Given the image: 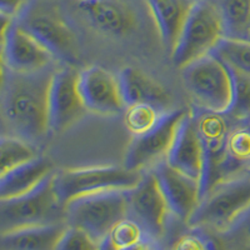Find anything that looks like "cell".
I'll list each match as a JSON object with an SVG mask.
<instances>
[{
	"label": "cell",
	"instance_id": "277c9868",
	"mask_svg": "<svg viewBox=\"0 0 250 250\" xmlns=\"http://www.w3.org/2000/svg\"><path fill=\"white\" fill-rule=\"evenodd\" d=\"M64 222V205L54 189V171L28 193L0 199L1 233L19 228Z\"/></svg>",
	"mask_w": 250,
	"mask_h": 250
},
{
	"label": "cell",
	"instance_id": "83f0119b",
	"mask_svg": "<svg viewBox=\"0 0 250 250\" xmlns=\"http://www.w3.org/2000/svg\"><path fill=\"white\" fill-rule=\"evenodd\" d=\"M102 242L77 227L66 225L60 235L55 250H99Z\"/></svg>",
	"mask_w": 250,
	"mask_h": 250
},
{
	"label": "cell",
	"instance_id": "ba28073f",
	"mask_svg": "<svg viewBox=\"0 0 250 250\" xmlns=\"http://www.w3.org/2000/svg\"><path fill=\"white\" fill-rule=\"evenodd\" d=\"M187 110L174 109L164 111L153 128L145 134L133 137L125 153L124 164L129 170L143 171L167 158L176 130Z\"/></svg>",
	"mask_w": 250,
	"mask_h": 250
},
{
	"label": "cell",
	"instance_id": "4fadbf2b",
	"mask_svg": "<svg viewBox=\"0 0 250 250\" xmlns=\"http://www.w3.org/2000/svg\"><path fill=\"white\" fill-rule=\"evenodd\" d=\"M151 171L159 183L171 215L180 222H189L202 200L199 180L176 170L165 160L158 163Z\"/></svg>",
	"mask_w": 250,
	"mask_h": 250
},
{
	"label": "cell",
	"instance_id": "ffe728a7",
	"mask_svg": "<svg viewBox=\"0 0 250 250\" xmlns=\"http://www.w3.org/2000/svg\"><path fill=\"white\" fill-rule=\"evenodd\" d=\"M50 173H53L50 162L43 156L37 155L29 162L0 175V199L28 193Z\"/></svg>",
	"mask_w": 250,
	"mask_h": 250
},
{
	"label": "cell",
	"instance_id": "4316f807",
	"mask_svg": "<svg viewBox=\"0 0 250 250\" xmlns=\"http://www.w3.org/2000/svg\"><path fill=\"white\" fill-rule=\"evenodd\" d=\"M146 236L148 235L142 225L130 216H126V218L122 219L118 224H115L108 238L114 247L120 249V248L140 242L142 239L146 238Z\"/></svg>",
	"mask_w": 250,
	"mask_h": 250
},
{
	"label": "cell",
	"instance_id": "cb8c5ba5",
	"mask_svg": "<svg viewBox=\"0 0 250 250\" xmlns=\"http://www.w3.org/2000/svg\"><path fill=\"white\" fill-rule=\"evenodd\" d=\"M37 156L33 144L15 135H3L0 140V175Z\"/></svg>",
	"mask_w": 250,
	"mask_h": 250
},
{
	"label": "cell",
	"instance_id": "44dd1931",
	"mask_svg": "<svg viewBox=\"0 0 250 250\" xmlns=\"http://www.w3.org/2000/svg\"><path fill=\"white\" fill-rule=\"evenodd\" d=\"M228 173L231 179L250 173V125L236 126L228 134L225 143Z\"/></svg>",
	"mask_w": 250,
	"mask_h": 250
},
{
	"label": "cell",
	"instance_id": "9a60e30c",
	"mask_svg": "<svg viewBox=\"0 0 250 250\" xmlns=\"http://www.w3.org/2000/svg\"><path fill=\"white\" fill-rule=\"evenodd\" d=\"M19 24L55 58L68 62L75 59L77 39L62 18L48 12H35L24 18Z\"/></svg>",
	"mask_w": 250,
	"mask_h": 250
},
{
	"label": "cell",
	"instance_id": "52a82bcc",
	"mask_svg": "<svg viewBox=\"0 0 250 250\" xmlns=\"http://www.w3.org/2000/svg\"><path fill=\"white\" fill-rule=\"evenodd\" d=\"M142 171L118 165H94L54 173V189L62 205L77 196L108 189H133L142 180Z\"/></svg>",
	"mask_w": 250,
	"mask_h": 250
},
{
	"label": "cell",
	"instance_id": "d6986e66",
	"mask_svg": "<svg viewBox=\"0 0 250 250\" xmlns=\"http://www.w3.org/2000/svg\"><path fill=\"white\" fill-rule=\"evenodd\" d=\"M65 223L34 225L1 233V250H55Z\"/></svg>",
	"mask_w": 250,
	"mask_h": 250
},
{
	"label": "cell",
	"instance_id": "7c38bea8",
	"mask_svg": "<svg viewBox=\"0 0 250 250\" xmlns=\"http://www.w3.org/2000/svg\"><path fill=\"white\" fill-rule=\"evenodd\" d=\"M84 110L78 90V73L69 68L54 70L48 93L49 133L64 130Z\"/></svg>",
	"mask_w": 250,
	"mask_h": 250
},
{
	"label": "cell",
	"instance_id": "d6a6232c",
	"mask_svg": "<svg viewBox=\"0 0 250 250\" xmlns=\"http://www.w3.org/2000/svg\"><path fill=\"white\" fill-rule=\"evenodd\" d=\"M99 250H117V248H115L113 244H111V242H110V240H109V238H106V239H104V240H103V242H102Z\"/></svg>",
	"mask_w": 250,
	"mask_h": 250
},
{
	"label": "cell",
	"instance_id": "9c48e42d",
	"mask_svg": "<svg viewBox=\"0 0 250 250\" xmlns=\"http://www.w3.org/2000/svg\"><path fill=\"white\" fill-rule=\"evenodd\" d=\"M3 66L19 73H34L53 65L55 57L14 20L1 17Z\"/></svg>",
	"mask_w": 250,
	"mask_h": 250
},
{
	"label": "cell",
	"instance_id": "ac0fdd59",
	"mask_svg": "<svg viewBox=\"0 0 250 250\" xmlns=\"http://www.w3.org/2000/svg\"><path fill=\"white\" fill-rule=\"evenodd\" d=\"M194 1L195 0H145L163 43L170 51Z\"/></svg>",
	"mask_w": 250,
	"mask_h": 250
},
{
	"label": "cell",
	"instance_id": "8992f818",
	"mask_svg": "<svg viewBox=\"0 0 250 250\" xmlns=\"http://www.w3.org/2000/svg\"><path fill=\"white\" fill-rule=\"evenodd\" d=\"M182 71L185 89L200 110L227 113L231 103V77L222 60L210 53Z\"/></svg>",
	"mask_w": 250,
	"mask_h": 250
},
{
	"label": "cell",
	"instance_id": "f1b7e54d",
	"mask_svg": "<svg viewBox=\"0 0 250 250\" xmlns=\"http://www.w3.org/2000/svg\"><path fill=\"white\" fill-rule=\"evenodd\" d=\"M30 0H0V13L1 17L14 20L23 14L28 8Z\"/></svg>",
	"mask_w": 250,
	"mask_h": 250
},
{
	"label": "cell",
	"instance_id": "d4e9b609",
	"mask_svg": "<svg viewBox=\"0 0 250 250\" xmlns=\"http://www.w3.org/2000/svg\"><path fill=\"white\" fill-rule=\"evenodd\" d=\"M231 77V103L224 115L233 119L250 120V77L228 66Z\"/></svg>",
	"mask_w": 250,
	"mask_h": 250
},
{
	"label": "cell",
	"instance_id": "f546056e",
	"mask_svg": "<svg viewBox=\"0 0 250 250\" xmlns=\"http://www.w3.org/2000/svg\"><path fill=\"white\" fill-rule=\"evenodd\" d=\"M233 231H240V234L243 235V238H244L245 240H247V242L250 244V211L244 216V218L242 219V220H240V223L236 225L235 229H234V230H231L230 233H233Z\"/></svg>",
	"mask_w": 250,
	"mask_h": 250
},
{
	"label": "cell",
	"instance_id": "4dcf8cb0",
	"mask_svg": "<svg viewBox=\"0 0 250 250\" xmlns=\"http://www.w3.org/2000/svg\"><path fill=\"white\" fill-rule=\"evenodd\" d=\"M150 239L151 238L146 236V238L142 239L140 242L134 243V244L128 245V247L120 248V249H117V250H151Z\"/></svg>",
	"mask_w": 250,
	"mask_h": 250
},
{
	"label": "cell",
	"instance_id": "7402d4cb",
	"mask_svg": "<svg viewBox=\"0 0 250 250\" xmlns=\"http://www.w3.org/2000/svg\"><path fill=\"white\" fill-rule=\"evenodd\" d=\"M211 54L233 70L250 77V39L223 37Z\"/></svg>",
	"mask_w": 250,
	"mask_h": 250
},
{
	"label": "cell",
	"instance_id": "2e32d148",
	"mask_svg": "<svg viewBox=\"0 0 250 250\" xmlns=\"http://www.w3.org/2000/svg\"><path fill=\"white\" fill-rule=\"evenodd\" d=\"M79 9L89 23L103 34L124 37L137 28V14L126 0L80 1Z\"/></svg>",
	"mask_w": 250,
	"mask_h": 250
},
{
	"label": "cell",
	"instance_id": "7a4b0ae2",
	"mask_svg": "<svg viewBox=\"0 0 250 250\" xmlns=\"http://www.w3.org/2000/svg\"><path fill=\"white\" fill-rule=\"evenodd\" d=\"M250 211V175L227 180L208 191L189 219V227L228 234Z\"/></svg>",
	"mask_w": 250,
	"mask_h": 250
},
{
	"label": "cell",
	"instance_id": "1f68e13d",
	"mask_svg": "<svg viewBox=\"0 0 250 250\" xmlns=\"http://www.w3.org/2000/svg\"><path fill=\"white\" fill-rule=\"evenodd\" d=\"M224 250H250V244L245 240L243 244H234L229 248H225Z\"/></svg>",
	"mask_w": 250,
	"mask_h": 250
},
{
	"label": "cell",
	"instance_id": "5b68a950",
	"mask_svg": "<svg viewBox=\"0 0 250 250\" xmlns=\"http://www.w3.org/2000/svg\"><path fill=\"white\" fill-rule=\"evenodd\" d=\"M225 35L219 6L207 0H195L171 49L174 64L183 69L194 60L210 54Z\"/></svg>",
	"mask_w": 250,
	"mask_h": 250
},
{
	"label": "cell",
	"instance_id": "e0dca14e",
	"mask_svg": "<svg viewBox=\"0 0 250 250\" xmlns=\"http://www.w3.org/2000/svg\"><path fill=\"white\" fill-rule=\"evenodd\" d=\"M125 108L134 104H150L163 109L170 104L171 95L164 86L139 69L126 66L118 74Z\"/></svg>",
	"mask_w": 250,
	"mask_h": 250
},
{
	"label": "cell",
	"instance_id": "8fae6325",
	"mask_svg": "<svg viewBox=\"0 0 250 250\" xmlns=\"http://www.w3.org/2000/svg\"><path fill=\"white\" fill-rule=\"evenodd\" d=\"M78 90L86 110L114 115L125 110L118 75L99 65L86 66L78 73Z\"/></svg>",
	"mask_w": 250,
	"mask_h": 250
},
{
	"label": "cell",
	"instance_id": "484cf974",
	"mask_svg": "<svg viewBox=\"0 0 250 250\" xmlns=\"http://www.w3.org/2000/svg\"><path fill=\"white\" fill-rule=\"evenodd\" d=\"M162 111L150 104H134L125 108L124 124L133 137H138L150 130L158 123Z\"/></svg>",
	"mask_w": 250,
	"mask_h": 250
},
{
	"label": "cell",
	"instance_id": "6da1fadb",
	"mask_svg": "<svg viewBox=\"0 0 250 250\" xmlns=\"http://www.w3.org/2000/svg\"><path fill=\"white\" fill-rule=\"evenodd\" d=\"M54 70L19 73L3 66L1 114L10 135L30 144L49 134L48 93Z\"/></svg>",
	"mask_w": 250,
	"mask_h": 250
},
{
	"label": "cell",
	"instance_id": "603a6c76",
	"mask_svg": "<svg viewBox=\"0 0 250 250\" xmlns=\"http://www.w3.org/2000/svg\"><path fill=\"white\" fill-rule=\"evenodd\" d=\"M219 10L227 37L248 38L250 35V0H222Z\"/></svg>",
	"mask_w": 250,
	"mask_h": 250
},
{
	"label": "cell",
	"instance_id": "30bf717a",
	"mask_svg": "<svg viewBox=\"0 0 250 250\" xmlns=\"http://www.w3.org/2000/svg\"><path fill=\"white\" fill-rule=\"evenodd\" d=\"M169 215L171 213L154 173L143 175L142 180L129 190L128 216L142 225L149 238L160 239Z\"/></svg>",
	"mask_w": 250,
	"mask_h": 250
},
{
	"label": "cell",
	"instance_id": "5bb4252c",
	"mask_svg": "<svg viewBox=\"0 0 250 250\" xmlns=\"http://www.w3.org/2000/svg\"><path fill=\"white\" fill-rule=\"evenodd\" d=\"M165 162L176 170L202 182L204 171V146L196 129L195 115L191 111L184 114Z\"/></svg>",
	"mask_w": 250,
	"mask_h": 250
},
{
	"label": "cell",
	"instance_id": "836d02e7",
	"mask_svg": "<svg viewBox=\"0 0 250 250\" xmlns=\"http://www.w3.org/2000/svg\"><path fill=\"white\" fill-rule=\"evenodd\" d=\"M80 1H90V0H80Z\"/></svg>",
	"mask_w": 250,
	"mask_h": 250
},
{
	"label": "cell",
	"instance_id": "3957f363",
	"mask_svg": "<svg viewBox=\"0 0 250 250\" xmlns=\"http://www.w3.org/2000/svg\"><path fill=\"white\" fill-rule=\"evenodd\" d=\"M130 189H108L85 194L64 205V222L103 242L122 219L128 216Z\"/></svg>",
	"mask_w": 250,
	"mask_h": 250
}]
</instances>
